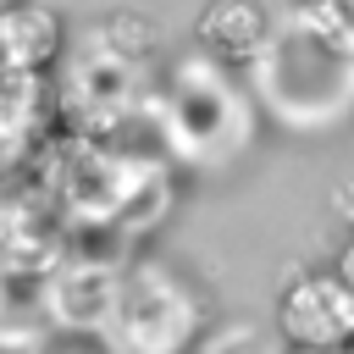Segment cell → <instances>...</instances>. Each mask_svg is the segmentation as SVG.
Segmentation results:
<instances>
[{
  "label": "cell",
  "mask_w": 354,
  "mask_h": 354,
  "mask_svg": "<svg viewBox=\"0 0 354 354\" xmlns=\"http://www.w3.org/2000/svg\"><path fill=\"white\" fill-rule=\"evenodd\" d=\"M277 332L288 348H343L354 343V288L337 271L304 266L277 293Z\"/></svg>",
  "instance_id": "6da1fadb"
},
{
  "label": "cell",
  "mask_w": 354,
  "mask_h": 354,
  "mask_svg": "<svg viewBox=\"0 0 354 354\" xmlns=\"http://www.w3.org/2000/svg\"><path fill=\"white\" fill-rule=\"evenodd\" d=\"M277 17L260 0H210L199 17V44L216 61H254L260 44L271 39Z\"/></svg>",
  "instance_id": "7a4b0ae2"
},
{
  "label": "cell",
  "mask_w": 354,
  "mask_h": 354,
  "mask_svg": "<svg viewBox=\"0 0 354 354\" xmlns=\"http://www.w3.org/2000/svg\"><path fill=\"white\" fill-rule=\"evenodd\" d=\"M0 55L11 66H44L61 55V17L50 6L17 0L0 11Z\"/></svg>",
  "instance_id": "3957f363"
},
{
  "label": "cell",
  "mask_w": 354,
  "mask_h": 354,
  "mask_svg": "<svg viewBox=\"0 0 354 354\" xmlns=\"http://www.w3.org/2000/svg\"><path fill=\"white\" fill-rule=\"evenodd\" d=\"M332 271H337V277H343V282L354 288V232H348V238L337 243V260H332Z\"/></svg>",
  "instance_id": "277c9868"
},
{
  "label": "cell",
  "mask_w": 354,
  "mask_h": 354,
  "mask_svg": "<svg viewBox=\"0 0 354 354\" xmlns=\"http://www.w3.org/2000/svg\"><path fill=\"white\" fill-rule=\"evenodd\" d=\"M293 354H354V348L343 343V348H293Z\"/></svg>",
  "instance_id": "5b68a950"
},
{
  "label": "cell",
  "mask_w": 354,
  "mask_h": 354,
  "mask_svg": "<svg viewBox=\"0 0 354 354\" xmlns=\"http://www.w3.org/2000/svg\"><path fill=\"white\" fill-rule=\"evenodd\" d=\"M337 6H343V11H348V22H354V0H337Z\"/></svg>",
  "instance_id": "8992f818"
},
{
  "label": "cell",
  "mask_w": 354,
  "mask_h": 354,
  "mask_svg": "<svg viewBox=\"0 0 354 354\" xmlns=\"http://www.w3.org/2000/svg\"><path fill=\"white\" fill-rule=\"evenodd\" d=\"M348 348H354V343H348Z\"/></svg>",
  "instance_id": "52a82bcc"
}]
</instances>
